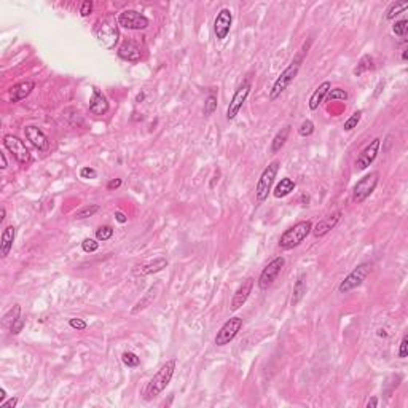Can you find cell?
Returning a JSON list of instances; mask_svg holds the SVG:
<instances>
[{
    "label": "cell",
    "instance_id": "cell-1",
    "mask_svg": "<svg viewBox=\"0 0 408 408\" xmlns=\"http://www.w3.org/2000/svg\"><path fill=\"white\" fill-rule=\"evenodd\" d=\"M174 372H176L174 359H171V361H168L166 364H163L160 367V370L153 375L149 383H147V386L142 393L144 401L150 402V401H153V399H157L163 391L169 386L171 380H173V377H174Z\"/></svg>",
    "mask_w": 408,
    "mask_h": 408
},
{
    "label": "cell",
    "instance_id": "cell-2",
    "mask_svg": "<svg viewBox=\"0 0 408 408\" xmlns=\"http://www.w3.org/2000/svg\"><path fill=\"white\" fill-rule=\"evenodd\" d=\"M306 53L308 51H301L300 54H297L295 59H293L289 64V66L282 70L281 75L276 78V81L273 83L271 91H270V101H276L277 97H279L285 91V89L289 88V85L292 83V81L295 80V77L298 75V70L301 67V62H303V58H305Z\"/></svg>",
    "mask_w": 408,
    "mask_h": 408
},
{
    "label": "cell",
    "instance_id": "cell-3",
    "mask_svg": "<svg viewBox=\"0 0 408 408\" xmlns=\"http://www.w3.org/2000/svg\"><path fill=\"white\" fill-rule=\"evenodd\" d=\"M313 230V222L311 220H303V222H298L293 226H290L289 230H285L281 238H279V246L285 250H290L293 247H298L301 242H303L309 233Z\"/></svg>",
    "mask_w": 408,
    "mask_h": 408
},
{
    "label": "cell",
    "instance_id": "cell-4",
    "mask_svg": "<svg viewBox=\"0 0 408 408\" xmlns=\"http://www.w3.org/2000/svg\"><path fill=\"white\" fill-rule=\"evenodd\" d=\"M277 171H279V161H273L263 169V173L260 174V179L257 182V189H255L257 203H265L268 200V195H270V192H271V187H273L274 179L277 176Z\"/></svg>",
    "mask_w": 408,
    "mask_h": 408
},
{
    "label": "cell",
    "instance_id": "cell-5",
    "mask_svg": "<svg viewBox=\"0 0 408 408\" xmlns=\"http://www.w3.org/2000/svg\"><path fill=\"white\" fill-rule=\"evenodd\" d=\"M284 265H285V258H284L282 255L273 258L271 262L263 268V271L260 273L258 281H257L258 287L262 289V290L270 289L271 285L274 284V281L277 279V277H279V274H281V271H282Z\"/></svg>",
    "mask_w": 408,
    "mask_h": 408
},
{
    "label": "cell",
    "instance_id": "cell-6",
    "mask_svg": "<svg viewBox=\"0 0 408 408\" xmlns=\"http://www.w3.org/2000/svg\"><path fill=\"white\" fill-rule=\"evenodd\" d=\"M370 263H361L357 265L353 271H351L346 277L345 281H341V284L338 285V292L340 293H349L351 290L357 289L359 285H362L364 281L367 279V276L370 273Z\"/></svg>",
    "mask_w": 408,
    "mask_h": 408
},
{
    "label": "cell",
    "instance_id": "cell-7",
    "mask_svg": "<svg viewBox=\"0 0 408 408\" xmlns=\"http://www.w3.org/2000/svg\"><path fill=\"white\" fill-rule=\"evenodd\" d=\"M378 181H380L378 171H373V173H370L369 176L362 177L353 189V201L357 203V204L365 201L375 192V189H377Z\"/></svg>",
    "mask_w": 408,
    "mask_h": 408
},
{
    "label": "cell",
    "instance_id": "cell-8",
    "mask_svg": "<svg viewBox=\"0 0 408 408\" xmlns=\"http://www.w3.org/2000/svg\"><path fill=\"white\" fill-rule=\"evenodd\" d=\"M3 147L13 155V158L18 161L19 165L26 166V165H29V163L32 161L29 149H27L26 144H24L19 137H16L13 134H6L3 137Z\"/></svg>",
    "mask_w": 408,
    "mask_h": 408
},
{
    "label": "cell",
    "instance_id": "cell-9",
    "mask_svg": "<svg viewBox=\"0 0 408 408\" xmlns=\"http://www.w3.org/2000/svg\"><path fill=\"white\" fill-rule=\"evenodd\" d=\"M97 43H99L105 50H112L115 43L118 42V29L117 24H113L110 21H104L94 30Z\"/></svg>",
    "mask_w": 408,
    "mask_h": 408
},
{
    "label": "cell",
    "instance_id": "cell-10",
    "mask_svg": "<svg viewBox=\"0 0 408 408\" xmlns=\"http://www.w3.org/2000/svg\"><path fill=\"white\" fill-rule=\"evenodd\" d=\"M149 18L136 10H125L118 16V26L128 30H144L149 27Z\"/></svg>",
    "mask_w": 408,
    "mask_h": 408
},
{
    "label": "cell",
    "instance_id": "cell-11",
    "mask_svg": "<svg viewBox=\"0 0 408 408\" xmlns=\"http://www.w3.org/2000/svg\"><path fill=\"white\" fill-rule=\"evenodd\" d=\"M242 329V319L241 317H230L223 325H222V329H220L217 332V335H215V345L217 346H225L228 345L230 341H233L236 338V335L241 332Z\"/></svg>",
    "mask_w": 408,
    "mask_h": 408
},
{
    "label": "cell",
    "instance_id": "cell-12",
    "mask_svg": "<svg viewBox=\"0 0 408 408\" xmlns=\"http://www.w3.org/2000/svg\"><path fill=\"white\" fill-rule=\"evenodd\" d=\"M249 93H250V81L246 80L238 89H236V93L233 94L231 101H230V105H228V109H226V120L228 121H233L236 117H238V113L242 109L244 102L247 101Z\"/></svg>",
    "mask_w": 408,
    "mask_h": 408
},
{
    "label": "cell",
    "instance_id": "cell-13",
    "mask_svg": "<svg viewBox=\"0 0 408 408\" xmlns=\"http://www.w3.org/2000/svg\"><path fill=\"white\" fill-rule=\"evenodd\" d=\"M380 145H381V139L377 137V139H373V141L361 152V155H359L357 160H356L357 171H365L375 160H377L378 152H380Z\"/></svg>",
    "mask_w": 408,
    "mask_h": 408
},
{
    "label": "cell",
    "instance_id": "cell-14",
    "mask_svg": "<svg viewBox=\"0 0 408 408\" xmlns=\"http://www.w3.org/2000/svg\"><path fill=\"white\" fill-rule=\"evenodd\" d=\"M231 22H233V14H231V10H228V8H222L217 16H215V21H214V32H215V37L217 40H225L230 34V29H231Z\"/></svg>",
    "mask_w": 408,
    "mask_h": 408
},
{
    "label": "cell",
    "instance_id": "cell-15",
    "mask_svg": "<svg viewBox=\"0 0 408 408\" xmlns=\"http://www.w3.org/2000/svg\"><path fill=\"white\" fill-rule=\"evenodd\" d=\"M254 284H255V279L254 277H247L246 281H242V284L238 287V290L234 292V295L231 298V303H230V311H238V309L246 303L249 295L252 293V289H254Z\"/></svg>",
    "mask_w": 408,
    "mask_h": 408
},
{
    "label": "cell",
    "instance_id": "cell-16",
    "mask_svg": "<svg viewBox=\"0 0 408 408\" xmlns=\"http://www.w3.org/2000/svg\"><path fill=\"white\" fill-rule=\"evenodd\" d=\"M343 215V212L341 210H337V212H333V214L327 215V217H324L322 220H319L314 226H313V230L311 233L316 236V238H322V236H325L329 231H332L333 228H335L340 222V218Z\"/></svg>",
    "mask_w": 408,
    "mask_h": 408
},
{
    "label": "cell",
    "instance_id": "cell-17",
    "mask_svg": "<svg viewBox=\"0 0 408 408\" xmlns=\"http://www.w3.org/2000/svg\"><path fill=\"white\" fill-rule=\"evenodd\" d=\"M24 134H26V139L30 141V144L38 149L40 152H46L50 149V141H48V137L45 136V133L42 129H38L37 126H26L24 128Z\"/></svg>",
    "mask_w": 408,
    "mask_h": 408
},
{
    "label": "cell",
    "instance_id": "cell-18",
    "mask_svg": "<svg viewBox=\"0 0 408 408\" xmlns=\"http://www.w3.org/2000/svg\"><path fill=\"white\" fill-rule=\"evenodd\" d=\"M89 112L96 117L105 115V113L109 112L107 97H105L97 88H93V96H91V101H89Z\"/></svg>",
    "mask_w": 408,
    "mask_h": 408
},
{
    "label": "cell",
    "instance_id": "cell-19",
    "mask_svg": "<svg viewBox=\"0 0 408 408\" xmlns=\"http://www.w3.org/2000/svg\"><path fill=\"white\" fill-rule=\"evenodd\" d=\"M118 56L128 62H139L141 61L142 53H141V48H139L134 42L126 40V42H123L121 46L118 48Z\"/></svg>",
    "mask_w": 408,
    "mask_h": 408
},
{
    "label": "cell",
    "instance_id": "cell-20",
    "mask_svg": "<svg viewBox=\"0 0 408 408\" xmlns=\"http://www.w3.org/2000/svg\"><path fill=\"white\" fill-rule=\"evenodd\" d=\"M35 88V83L32 80H26V81H21V83L14 85L10 88V97H11V102H21L24 101L26 97L32 93V89Z\"/></svg>",
    "mask_w": 408,
    "mask_h": 408
},
{
    "label": "cell",
    "instance_id": "cell-21",
    "mask_svg": "<svg viewBox=\"0 0 408 408\" xmlns=\"http://www.w3.org/2000/svg\"><path fill=\"white\" fill-rule=\"evenodd\" d=\"M332 89V83L330 81H324L319 86L314 89V93L309 97V102H308V107L309 110H317L319 109V105L325 101V97H327L329 91Z\"/></svg>",
    "mask_w": 408,
    "mask_h": 408
},
{
    "label": "cell",
    "instance_id": "cell-22",
    "mask_svg": "<svg viewBox=\"0 0 408 408\" xmlns=\"http://www.w3.org/2000/svg\"><path fill=\"white\" fill-rule=\"evenodd\" d=\"M158 293H160V285L158 284L152 285V287L144 293V297L134 305V308L131 309V313L133 314H139L141 311H144L145 308H149L153 303V301L158 298Z\"/></svg>",
    "mask_w": 408,
    "mask_h": 408
},
{
    "label": "cell",
    "instance_id": "cell-23",
    "mask_svg": "<svg viewBox=\"0 0 408 408\" xmlns=\"http://www.w3.org/2000/svg\"><path fill=\"white\" fill-rule=\"evenodd\" d=\"M168 266V260L165 257H158L155 258L153 262L145 263L142 266H137V270H134V274H141V276H150L155 273H160L161 270H165Z\"/></svg>",
    "mask_w": 408,
    "mask_h": 408
},
{
    "label": "cell",
    "instance_id": "cell-24",
    "mask_svg": "<svg viewBox=\"0 0 408 408\" xmlns=\"http://www.w3.org/2000/svg\"><path fill=\"white\" fill-rule=\"evenodd\" d=\"M16 238V228L13 225L6 226L5 230L2 231V238H0V255L3 258L10 254V250L13 247V242Z\"/></svg>",
    "mask_w": 408,
    "mask_h": 408
},
{
    "label": "cell",
    "instance_id": "cell-25",
    "mask_svg": "<svg viewBox=\"0 0 408 408\" xmlns=\"http://www.w3.org/2000/svg\"><path fill=\"white\" fill-rule=\"evenodd\" d=\"M306 293V274H300L295 281V285H293V292H292V306H297L301 300H303Z\"/></svg>",
    "mask_w": 408,
    "mask_h": 408
},
{
    "label": "cell",
    "instance_id": "cell-26",
    "mask_svg": "<svg viewBox=\"0 0 408 408\" xmlns=\"http://www.w3.org/2000/svg\"><path fill=\"white\" fill-rule=\"evenodd\" d=\"M293 190H295V182L289 177L281 179V182L274 187V197L276 198H285L287 195H290Z\"/></svg>",
    "mask_w": 408,
    "mask_h": 408
},
{
    "label": "cell",
    "instance_id": "cell-27",
    "mask_svg": "<svg viewBox=\"0 0 408 408\" xmlns=\"http://www.w3.org/2000/svg\"><path fill=\"white\" fill-rule=\"evenodd\" d=\"M289 134H290V126H284L279 133H277L273 139V142H271V153H277L279 152L282 147L285 145V142H287V139H289Z\"/></svg>",
    "mask_w": 408,
    "mask_h": 408
},
{
    "label": "cell",
    "instance_id": "cell-28",
    "mask_svg": "<svg viewBox=\"0 0 408 408\" xmlns=\"http://www.w3.org/2000/svg\"><path fill=\"white\" fill-rule=\"evenodd\" d=\"M373 69V58L369 54H365L361 58V61H359L357 64V67L354 69V75H362V73H365L367 70H372Z\"/></svg>",
    "mask_w": 408,
    "mask_h": 408
},
{
    "label": "cell",
    "instance_id": "cell-29",
    "mask_svg": "<svg viewBox=\"0 0 408 408\" xmlns=\"http://www.w3.org/2000/svg\"><path fill=\"white\" fill-rule=\"evenodd\" d=\"M407 8H408V2H396V3H393V5L388 8V11H386V19L388 21L394 19L397 14L404 13Z\"/></svg>",
    "mask_w": 408,
    "mask_h": 408
},
{
    "label": "cell",
    "instance_id": "cell-30",
    "mask_svg": "<svg viewBox=\"0 0 408 408\" xmlns=\"http://www.w3.org/2000/svg\"><path fill=\"white\" fill-rule=\"evenodd\" d=\"M99 209H101L99 204H89V206H86L83 209H80L78 212H75V218L77 220L89 218V217H93L96 212H99Z\"/></svg>",
    "mask_w": 408,
    "mask_h": 408
},
{
    "label": "cell",
    "instance_id": "cell-31",
    "mask_svg": "<svg viewBox=\"0 0 408 408\" xmlns=\"http://www.w3.org/2000/svg\"><path fill=\"white\" fill-rule=\"evenodd\" d=\"M217 110V94L215 91H210L206 97V102H204V113L209 117Z\"/></svg>",
    "mask_w": 408,
    "mask_h": 408
},
{
    "label": "cell",
    "instance_id": "cell-32",
    "mask_svg": "<svg viewBox=\"0 0 408 408\" xmlns=\"http://www.w3.org/2000/svg\"><path fill=\"white\" fill-rule=\"evenodd\" d=\"M325 99H327L329 102H332V101H348V93L343 88H332Z\"/></svg>",
    "mask_w": 408,
    "mask_h": 408
},
{
    "label": "cell",
    "instance_id": "cell-33",
    "mask_svg": "<svg viewBox=\"0 0 408 408\" xmlns=\"http://www.w3.org/2000/svg\"><path fill=\"white\" fill-rule=\"evenodd\" d=\"M361 118H362V112H361V110L354 112L353 115H351V117L345 121V125H343V129H345V131H353V129L359 125V121H361Z\"/></svg>",
    "mask_w": 408,
    "mask_h": 408
},
{
    "label": "cell",
    "instance_id": "cell-34",
    "mask_svg": "<svg viewBox=\"0 0 408 408\" xmlns=\"http://www.w3.org/2000/svg\"><path fill=\"white\" fill-rule=\"evenodd\" d=\"M19 313H21V308H19V305H14V308L13 309H10V311H8L5 316H3V325L5 327H8V325H10L11 327V324L18 319V317H21L19 316Z\"/></svg>",
    "mask_w": 408,
    "mask_h": 408
},
{
    "label": "cell",
    "instance_id": "cell-35",
    "mask_svg": "<svg viewBox=\"0 0 408 408\" xmlns=\"http://www.w3.org/2000/svg\"><path fill=\"white\" fill-rule=\"evenodd\" d=\"M112 236H113V228L109 226V225L99 226L96 230V239L97 241H109Z\"/></svg>",
    "mask_w": 408,
    "mask_h": 408
},
{
    "label": "cell",
    "instance_id": "cell-36",
    "mask_svg": "<svg viewBox=\"0 0 408 408\" xmlns=\"http://www.w3.org/2000/svg\"><path fill=\"white\" fill-rule=\"evenodd\" d=\"M313 133H314V123L311 120H305L298 128V134L301 137H309Z\"/></svg>",
    "mask_w": 408,
    "mask_h": 408
},
{
    "label": "cell",
    "instance_id": "cell-37",
    "mask_svg": "<svg viewBox=\"0 0 408 408\" xmlns=\"http://www.w3.org/2000/svg\"><path fill=\"white\" fill-rule=\"evenodd\" d=\"M121 361H123V364L126 367H129V369H134V367L141 364V359H139L134 353H125L123 356H121Z\"/></svg>",
    "mask_w": 408,
    "mask_h": 408
},
{
    "label": "cell",
    "instance_id": "cell-38",
    "mask_svg": "<svg viewBox=\"0 0 408 408\" xmlns=\"http://www.w3.org/2000/svg\"><path fill=\"white\" fill-rule=\"evenodd\" d=\"M407 29H408V21L407 19H401V21H396L394 26H393V30L397 37H405L407 34Z\"/></svg>",
    "mask_w": 408,
    "mask_h": 408
},
{
    "label": "cell",
    "instance_id": "cell-39",
    "mask_svg": "<svg viewBox=\"0 0 408 408\" xmlns=\"http://www.w3.org/2000/svg\"><path fill=\"white\" fill-rule=\"evenodd\" d=\"M81 249H83L86 254H91V252H96L97 249H99V242H97L96 239L86 238L83 242H81Z\"/></svg>",
    "mask_w": 408,
    "mask_h": 408
},
{
    "label": "cell",
    "instance_id": "cell-40",
    "mask_svg": "<svg viewBox=\"0 0 408 408\" xmlns=\"http://www.w3.org/2000/svg\"><path fill=\"white\" fill-rule=\"evenodd\" d=\"M69 325L72 329H75L77 332H83L88 327V324L83 319H78V317H72V319L69 321Z\"/></svg>",
    "mask_w": 408,
    "mask_h": 408
},
{
    "label": "cell",
    "instance_id": "cell-41",
    "mask_svg": "<svg viewBox=\"0 0 408 408\" xmlns=\"http://www.w3.org/2000/svg\"><path fill=\"white\" fill-rule=\"evenodd\" d=\"M80 177L81 179H96L97 173H96V169L85 166V168H81V171H80Z\"/></svg>",
    "mask_w": 408,
    "mask_h": 408
},
{
    "label": "cell",
    "instance_id": "cell-42",
    "mask_svg": "<svg viewBox=\"0 0 408 408\" xmlns=\"http://www.w3.org/2000/svg\"><path fill=\"white\" fill-rule=\"evenodd\" d=\"M408 354V337L407 333L402 337V341H401V348H399V357L401 359H405Z\"/></svg>",
    "mask_w": 408,
    "mask_h": 408
},
{
    "label": "cell",
    "instance_id": "cell-43",
    "mask_svg": "<svg viewBox=\"0 0 408 408\" xmlns=\"http://www.w3.org/2000/svg\"><path fill=\"white\" fill-rule=\"evenodd\" d=\"M22 329H24V319H22V317H18V319H16V321L11 324V327H10V330H11L13 335H18L19 332H22Z\"/></svg>",
    "mask_w": 408,
    "mask_h": 408
},
{
    "label": "cell",
    "instance_id": "cell-44",
    "mask_svg": "<svg viewBox=\"0 0 408 408\" xmlns=\"http://www.w3.org/2000/svg\"><path fill=\"white\" fill-rule=\"evenodd\" d=\"M93 11V3L91 2H83L81 3V8H80V14L83 16V18H86V16H89Z\"/></svg>",
    "mask_w": 408,
    "mask_h": 408
},
{
    "label": "cell",
    "instance_id": "cell-45",
    "mask_svg": "<svg viewBox=\"0 0 408 408\" xmlns=\"http://www.w3.org/2000/svg\"><path fill=\"white\" fill-rule=\"evenodd\" d=\"M121 187V179H112V181L107 184V189L109 190H117Z\"/></svg>",
    "mask_w": 408,
    "mask_h": 408
},
{
    "label": "cell",
    "instance_id": "cell-46",
    "mask_svg": "<svg viewBox=\"0 0 408 408\" xmlns=\"http://www.w3.org/2000/svg\"><path fill=\"white\" fill-rule=\"evenodd\" d=\"M16 405H18V397H11L8 402L0 404V408H14Z\"/></svg>",
    "mask_w": 408,
    "mask_h": 408
},
{
    "label": "cell",
    "instance_id": "cell-47",
    "mask_svg": "<svg viewBox=\"0 0 408 408\" xmlns=\"http://www.w3.org/2000/svg\"><path fill=\"white\" fill-rule=\"evenodd\" d=\"M115 218L118 220L120 223H125L126 220H128V217H126V215L123 214V212H120V210H117V212H115Z\"/></svg>",
    "mask_w": 408,
    "mask_h": 408
},
{
    "label": "cell",
    "instance_id": "cell-48",
    "mask_svg": "<svg viewBox=\"0 0 408 408\" xmlns=\"http://www.w3.org/2000/svg\"><path fill=\"white\" fill-rule=\"evenodd\" d=\"M378 407V399L377 397H373L370 399L369 402H367V408H377Z\"/></svg>",
    "mask_w": 408,
    "mask_h": 408
},
{
    "label": "cell",
    "instance_id": "cell-49",
    "mask_svg": "<svg viewBox=\"0 0 408 408\" xmlns=\"http://www.w3.org/2000/svg\"><path fill=\"white\" fill-rule=\"evenodd\" d=\"M0 158H2V169H5L8 166V163H6V157L3 152H0Z\"/></svg>",
    "mask_w": 408,
    "mask_h": 408
},
{
    "label": "cell",
    "instance_id": "cell-50",
    "mask_svg": "<svg viewBox=\"0 0 408 408\" xmlns=\"http://www.w3.org/2000/svg\"><path fill=\"white\" fill-rule=\"evenodd\" d=\"M144 97H145V94H144V93H139V94H137V97H136V102H142V101H144Z\"/></svg>",
    "mask_w": 408,
    "mask_h": 408
},
{
    "label": "cell",
    "instance_id": "cell-51",
    "mask_svg": "<svg viewBox=\"0 0 408 408\" xmlns=\"http://www.w3.org/2000/svg\"><path fill=\"white\" fill-rule=\"evenodd\" d=\"M5 214H6V210H5V207H2V212H0V223L5 220Z\"/></svg>",
    "mask_w": 408,
    "mask_h": 408
},
{
    "label": "cell",
    "instance_id": "cell-52",
    "mask_svg": "<svg viewBox=\"0 0 408 408\" xmlns=\"http://www.w3.org/2000/svg\"><path fill=\"white\" fill-rule=\"evenodd\" d=\"M6 397V393H5V389H0V402H3V399Z\"/></svg>",
    "mask_w": 408,
    "mask_h": 408
},
{
    "label": "cell",
    "instance_id": "cell-53",
    "mask_svg": "<svg viewBox=\"0 0 408 408\" xmlns=\"http://www.w3.org/2000/svg\"><path fill=\"white\" fill-rule=\"evenodd\" d=\"M402 59H404V61H407V51H404V54H402Z\"/></svg>",
    "mask_w": 408,
    "mask_h": 408
}]
</instances>
